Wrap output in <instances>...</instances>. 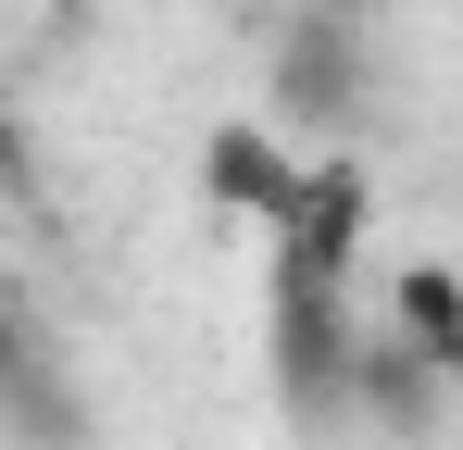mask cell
I'll return each mask as SVG.
<instances>
[{
	"mask_svg": "<svg viewBox=\"0 0 463 450\" xmlns=\"http://www.w3.org/2000/svg\"><path fill=\"white\" fill-rule=\"evenodd\" d=\"M25 375V338H13V300H0V388Z\"/></svg>",
	"mask_w": 463,
	"mask_h": 450,
	"instance_id": "cell-2",
	"label": "cell"
},
{
	"mask_svg": "<svg viewBox=\"0 0 463 450\" xmlns=\"http://www.w3.org/2000/svg\"><path fill=\"white\" fill-rule=\"evenodd\" d=\"M388 313H401V338L388 351H413V363H463V300H451V263H401V288H388Z\"/></svg>",
	"mask_w": 463,
	"mask_h": 450,
	"instance_id": "cell-1",
	"label": "cell"
}]
</instances>
